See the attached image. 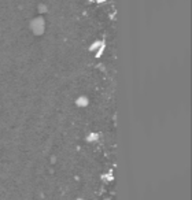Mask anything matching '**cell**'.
Returning a JSON list of instances; mask_svg holds the SVG:
<instances>
[{"instance_id":"cell-5","label":"cell","mask_w":192,"mask_h":200,"mask_svg":"<svg viewBox=\"0 0 192 200\" xmlns=\"http://www.w3.org/2000/svg\"><path fill=\"white\" fill-rule=\"evenodd\" d=\"M88 1H89V3H95L96 0H88Z\"/></svg>"},{"instance_id":"cell-2","label":"cell","mask_w":192,"mask_h":200,"mask_svg":"<svg viewBox=\"0 0 192 200\" xmlns=\"http://www.w3.org/2000/svg\"><path fill=\"white\" fill-rule=\"evenodd\" d=\"M89 103H91V100H89V97L87 95H80L76 99V101H74V104L78 108H87L89 106Z\"/></svg>"},{"instance_id":"cell-4","label":"cell","mask_w":192,"mask_h":200,"mask_svg":"<svg viewBox=\"0 0 192 200\" xmlns=\"http://www.w3.org/2000/svg\"><path fill=\"white\" fill-rule=\"evenodd\" d=\"M107 0H96L95 3H97V4H103V3H106Z\"/></svg>"},{"instance_id":"cell-3","label":"cell","mask_w":192,"mask_h":200,"mask_svg":"<svg viewBox=\"0 0 192 200\" xmlns=\"http://www.w3.org/2000/svg\"><path fill=\"white\" fill-rule=\"evenodd\" d=\"M100 139V134L97 132H89L87 136H85V141L89 143V144H92V143H97Z\"/></svg>"},{"instance_id":"cell-1","label":"cell","mask_w":192,"mask_h":200,"mask_svg":"<svg viewBox=\"0 0 192 200\" xmlns=\"http://www.w3.org/2000/svg\"><path fill=\"white\" fill-rule=\"evenodd\" d=\"M104 49H106V41L104 40H95L88 47V51L91 54H93L95 58H100V56L103 55Z\"/></svg>"}]
</instances>
